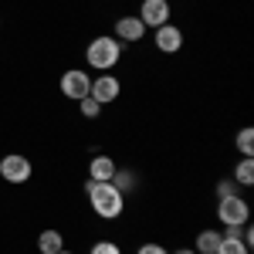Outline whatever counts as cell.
Returning a JSON list of instances; mask_svg holds the SVG:
<instances>
[{"label":"cell","instance_id":"cell-5","mask_svg":"<svg viewBox=\"0 0 254 254\" xmlns=\"http://www.w3.org/2000/svg\"><path fill=\"white\" fill-rule=\"evenodd\" d=\"M34 173V166H31V159L24 156V153H7V156L0 159V176H3V183H27Z\"/></svg>","mask_w":254,"mask_h":254},{"label":"cell","instance_id":"cell-15","mask_svg":"<svg viewBox=\"0 0 254 254\" xmlns=\"http://www.w3.org/2000/svg\"><path fill=\"white\" fill-rule=\"evenodd\" d=\"M217 254H251V248L241 241V237H220V248Z\"/></svg>","mask_w":254,"mask_h":254},{"label":"cell","instance_id":"cell-16","mask_svg":"<svg viewBox=\"0 0 254 254\" xmlns=\"http://www.w3.org/2000/svg\"><path fill=\"white\" fill-rule=\"evenodd\" d=\"M109 183H116V187L122 190V193H129V190L136 187V173H132V170H122V166H119V170H116V176H112Z\"/></svg>","mask_w":254,"mask_h":254},{"label":"cell","instance_id":"cell-21","mask_svg":"<svg viewBox=\"0 0 254 254\" xmlns=\"http://www.w3.org/2000/svg\"><path fill=\"white\" fill-rule=\"evenodd\" d=\"M170 254H196L193 248H176V251H170Z\"/></svg>","mask_w":254,"mask_h":254},{"label":"cell","instance_id":"cell-3","mask_svg":"<svg viewBox=\"0 0 254 254\" xmlns=\"http://www.w3.org/2000/svg\"><path fill=\"white\" fill-rule=\"evenodd\" d=\"M217 220H220L224 227H244V224H251V203L241 193L220 196V200H217Z\"/></svg>","mask_w":254,"mask_h":254},{"label":"cell","instance_id":"cell-8","mask_svg":"<svg viewBox=\"0 0 254 254\" xmlns=\"http://www.w3.org/2000/svg\"><path fill=\"white\" fill-rule=\"evenodd\" d=\"M88 95H92L98 105L105 109L109 102H116V98L122 95V81H119L116 75H109V71H102V75H95V78H92V88H88Z\"/></svg>","mask_w":254,"mask_h":254},{"label":"cell","instance_id":"cell-7","mask_svg":"<svg viewBox=\"0 0 254 254\" xmlns=\"http://www.w3.org/2000/svg\"><path fill=\"white\" fill-rule=\"evenodd\" d=\"M112 38H116L119 44H139V41L146 38V27H142V20H139L136 14H122V17H116V24H112Z\"/></svg>","mask_w":254,"mask_h":254},{"label":"cell","instance_id":"cell-12","mask_svg":"<svg viewBox=\"0 0 254 254\" xmlns=\"http://www.w3.org/2000/svg\"><path fill=\"white\" fill-rule=\"evenodd\" d=\"M217 248H220V234H217V231L207 227V231L196 234V241H193V251L196 254H217Z\"/></svg>","mask_w":254,"mask_h":254},{"label":"cell","instance_id":"cell-20","mask_svg":"<svg viewBox=\"0 0 254 254\" xmlns=\"http://www.w3.org/2000/svg\"><path fill=\"white\" fill-rule=\"evenodd\" d=\"M136 254H170V251H166L163 244H153V241H149V244H139Z\"/></svg>","mask_w":254,"mask_h":254},{"label":"cell","instance_id":"cell-6","mask_svg":"<svg viewBox=\"0 0 254 254\" xmlns=\"http://www.w3.org/2000/svg\"><path fill=\"white\" fill-rule=\"evenodd\" d=\"M136 17L142 20L146 31H156V27H163L166 20L173 17V7H170V0H142Z\"/></svg>","mask_w":254,"mask_h":254},{"label":"cell","instance_id":"cell-2","mask_svg":"<svg viewBox=\"0 0 254 254\" xmlns=\"http://www.w3.org/2000/svg\"><path fill=\"white\" fill-rule=\"evenodd\" d=\"M122 48H126V44H119L112 34H98V38H92L88 48H85V64H88L92 71H112L119 61H122Z\"/></svg>","mask_w":254,"mask_h":254},{"label":"cell","instance_id":"cell-19","mask_svg":"<svg viewBox=\"0 0 254 254\" xmlns=\"http://www.w3.org/2000/svg\"><path fill=\"white\" fill-rule=\"evenodd\" d=\"M234 193H241V187H237V183L231 180V176L217 183V200H220V196H234Z\"/></svg>","mask_w":254,"mask_h":254},{"label":"cell","instance_id":"cell-13","mask_svg":"<svg viewBox=\"0 0 254 254\" xmlns=\"http://www.w3.org/2000/svg\"><path fill=\"white\" fill-rule=\"evenodd\" d=\"M231 180H234L237 187H254V156H241Z\"/></svg>","mask_w":254,"mask_h":254},{"label":"cell","instance_id":"cell-22","mask_svg":"<svg viewBox=\"0 0 254 254\" xmlns=\"http://www.w3.org/2000/svg\"><path fill=\"white\" fill-rule=\"evenodd\" d=\"M58 254H75V251H68V248H64V251H58Z\"/></svg>","mask_w":254,"mask_h":254},{"label":"cell","instance_id":"cell-4","mask_svg":"<svg viewBox=\"0 0 254 254\" xmlns=\"http://www.w3.org/2000/svg\"><path fill=\"white\" fill-rule=\"evenodd\" d=\"M58 88H61V95H64V98L81 102V98L88 95V88H92V75H88L85 68H68V71L61 75Z\"/></svg>","mask_w":254,"mask_h":254},{"label":"cell","instance_id":"cell-1","mask_svg":"<svg viewBox=\"0 0 254 254\" xmlns=\"http://www.w3.org/2000/svg\"><path fill=\"white\" fill-rule=\"evenodd\" d=\"M85 196H88V207L98 220H116L126 214V193L119 190L116 183H95V180H85Z\"/></svg>","mask_w":254,"mask_h":254},{"label":"cell","instance_id":"cell-9","mask_svg":"<svg viewBox=\"0 0 254 254\" xmlns=\"http://www.w3.org/2000/svg\"><path fill=\"white\" fill-rule=\"evenodd\" d=\"M183 31H180V24H173V20H166L163 27H156L153 31V48L156 51H163V55H176L180 48H183Z\"/></svg>","mask_w":254,"mask_h":254},{"label":"cell","instance_id":"cell-23","mask_svg":"<svg viewBox=\"0 0 254 254\" xmlns=\"http://www.w3.org/2000/svg\"><path fill=\"white\" fill-rule=\"evenodd\" d=\"M0 27H3V20H0Z\"/></svg>","mask_w":254,"mask_h":254},{"label":"cell","instance_id":"cell-18","mask_svg":"<svg viewBox=\"0 0 254 254\" xmlns=\"http://www.w3.org/2000/svg\"><path fill=\"white\" fill-rule=\"evenodd\" d=\"M88 254H122V248H119L116 241H95Z\"/></svg>","mask_w":254,"mask_h":254},{"label":"cell","instance_id":"cell-17","mask_svg":"<svg viewBox=\"0 0 254 254\" xmlns=\"http://www.w3.org/2000/svg\"><path fill=\"white\" fill-rule=\"evenodd\" d=\"M78 109H81V116H85V119H98V116H102V105H98V102H95L92 95H85V98H81V102H78Z\"/></svg>","mask_w":254,"mask_h":254},{"label":"cell","instance_id":"cell-11","mask_svg":"<svg viewBox=\"0 0 254 254\" xmlns=\"http://www.w3.org/2000/svg\"><path fill=\"white\" fill-rule=\"evenodd\" d=\"M38 251L41 254H58V251H64V234H61V231H55V227L41 231V234H38Z\"/></svg>","mask_w":254,"mask_h":254},{"label":"cell","instance_id":"cell-10","mask_svg":"<svg viewBox=\"0 0 254 254\" xmlns=\"http://www.w3.org/2000/svg\"><path fill=\"white\" fill-rule=\"evenodd\" d=\"M119 163L112 156H92V163H88V180H95V183H109L112 176H116Z\"/></svg>","mask_w":254,"mask_h":254},{"label":"cell","instance_id":"cell-14","mask_svg":"<svg viewBox=\"0 0 254 254\" xmlns=\"http://www.w3.org/2000/svg\"><path fill=\"white\" fill-rule=\"evenodd\" d=\"M234 146H237L241 156H254V129L251 126H244V129L234 136Z\"/></svg>","mask_w":254,"mask_h":254}]
</instances>
